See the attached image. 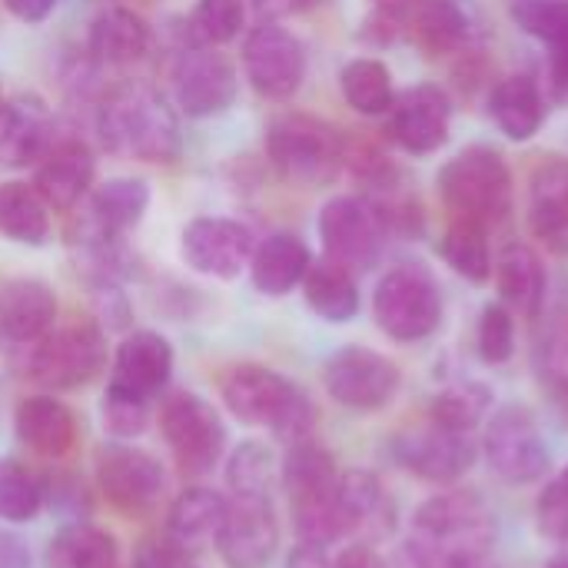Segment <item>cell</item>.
<instances>
[{"label": "cell", "instance_id": "obj_16", "mask_svg": "<svg viewBox=\"0 0 568 568\" xmlns=\"http://www.w3.org/2000/svg\"><path fill=\"white\" fill-rule=\"evenodd\" d=\"M97 486L120 513H150L166 493V473L156 456L136 446H106L97 453Z\"/></svg>", "mask_w": 568, "mask_h": 568}, {"label": "cell", "instance_id": "obj_7", "mask_svg": "<svg viewBox=\"0 0 568 568\" xmlns=\"http://www.w3.org/2000/svg\"><path fill=\"white\" fill-rule=\"evenodd\" d=\"M27 349V376L47 389L90 386L106 366V336L97 323L53 329Z\"/></svg>", "mask_w": 568, "mask_h": 568}, {"label": "cell", "instance_id": "obj_25", "mask_svg": "<svg viewBox=\"0 0 568 568\" xmlns=\"http://www.w3.org/2000/svg\"><path fill=\"white\" fill-rule=\"evenodd\" d=\"M13 429L27 449H33L37 456H47V459L67 456L77 443V419H73L70 406H63L50 393L23 396L13 413Z\"/></svg>", "mask_w": 568, "mask_h": 568}, {"label": "cell", "instance_id": "obj_22", "mask_svg": "<svg viewBox=\"0 0 568 568\" xmlns=\"http://www.w3.org/2000/svg\"><path fill=\"white\" fill-rule=\"evenodd\" d=\"M53 140V116L40 97H13L0 103V166H37Z\"/></svg>", "mask_w": 568, "mask_h": 568}, {"label": "cell", "instance_id": "obj_45", "mask_svg": "<svg viewBox=\"0 0 568 568\" xmlns=\"http://www.w3.org/2000/svg\"><path fill=\"white\" fill-rule=\"evenodd\" d=\"M100 413H103V429L113 439H133L150 423V403L126 396V393H116V389H106Z\"/></svg>", "mask_w": 568, "mask_h": 568}, {"label": "cell", "instance_id": "obj_12", "mask_svg": "<svg viewBox=\"0 0 568 568\" xmlns=\"http://www.w3.org/2000/svg\"><path fill=\"white\" fill-rule=\"evenodd\" d=\"M320 240L326 260L346 266L349 273L369 270L386 240V226L376 213V206L363 196H333L320 210Z\"/></svg>", "mask_w": 568, "mask_h": 568}, {"label": "cell", "instance_id": "obj_23", "mask_svg": "<svg viewBox=\"0 0 568 568\" xmlns=\"http://www.w3.org/2000/svg\"><path fill=\"white\" fill-rule=\"evenodd\" d=\"M529 230L552 253H568V160L546 156L529 180Z\"/></svg>", "mask_w": 568, "mask_h": 568}, {"label": "cell", "instance_id": "obj_33", "mask_svg": "<svg viewBox=\"0 0 568 568\" xmlns=\"http://www.w3.org/2000/svg\"><path fill=\"white\" fill-rule=\"evenodd\" d=\"M300 286H303L306 306L326 323H349L359 313V286L353 273L326 256L320 263H310Z\"/></svg>", "mask_w": 568, "mask_h": 568}, {"label": "cell", "instance_id": "obj_24", "mask_svg": "<svg viewBox=\"0 0 568 568\" xmlns=\"http://www.w3.org/2000/svg\"><path fill=\"white\" fill-rule=\"evenodd\" d=\"M57 293L40 280H10L0 286V339L33 346L53 329Z\"/></svg>", "mask_w": 568, "mask_h": 568}, {"label": "cell", "instance_id": "obj_50", "mask_svg": "<svg viewBox=\"0 0 568 568\" xmlns=\"http://www.w3.org/2000/svg\"><path fill=\"white\" fill-rule=\"evenodd\" d=\"M0 568H30V552L20 536L0 529Z\"/></svg>", "mask_w": 568, "mask_h": 568}, {"label": "cell", "instance_id": "obj_56", "mask_svg": "<svg viewBox=\"0 0 568 568\" xmlns=\"http://www.w3.org/2000/svg\"><path fill=\"white\" fill-rule=\"evenodd\" d=\"M556 566H559V568H568V556H562V559H559Z\"/></svg>", "mask_w": 568, "mask_h": 568}, {"label": "cell", "instance_id": "obj_37", "mask_svg": "<svg viewBox=\"0 0 568 568\" xmlns=\"http://www.w3.org/2000/svg\"><path fill=\"white\" fill-rule=\"evenodd\" d=\"M439 253L456 276H463L476 286L493 280V253H489L486 226L469 223V220H453L439 240Z\"/></svg>", "mask_w": 568, "mask_h": 568}, {"label": "cell", "instance_id": "obj_36", "mask_svg": "<svg viewBox=\"0 0 568 568\" xmlns=\"http://www.w3.org/2000/svg\"><path fill=\"white\" fill-rule=\"evenodd\" d=\"M339 90H343L346 103L363 116H383V113H389V106L396 100L389 67L373 57L349 60L339 73Z\"/></svg>", "mask_w": 568, "mask_h": 568}, {"label": "cell", "instance_id": "obj_8", "mask_svg": "<svg viewBox=\"0 0 568 568\" xmlns=\"http://www.w3.org/2000/svg\"><path fill=\"white\" fill-rule=\"evenodd\" d=\"M483 456L489 469L509 486H529L546 479L552 456L536 416L526 406H503L489 416L483 433Z\"/></svg>", "mask_w": 568, "mask_h": 568}, {"label": "cell", "instance_id": "obj_11", "mask_svg": "<svg viewBox=\"0 0 568 568\" xmlns=\"http://www.w3.org/2000/svg\"><path fill=\"white\" fill-rule=\"evenodd\" d=\"M163 439L186 476H206L226 446V429L216 409L196 393H173L160 409Z\"/></svg>", "mask_w": 568, "mask_h": 568}, {"label": "cell", "instance_id": "obj_39", "mask_svg": "<svg viewBox=\"0 0 568 568\" xmlns=\"http://www.w3.org/2000/svg\"><path fill=\"white\" fill-rule=\"evenodd\" d=\"M493 413V389L486 383H456L433 396L429 403V423L453 429V433H473L486 423Z\"/></svg>", "mask_w": 568, "mask_h": 568}, {"label": "cell", "instance_id": "obj_47", "mask_svg": "<svg viewBox=\"0 0 568 568\" xmlns=\"http://www.w3.org/2000/svg\"><path fill=\"white\" fill-rule=\"evenodd\" d=\"M186 552L163 532V536H153V539H143L136 556H133V566L136 568H186L183 566Z\"/></svg>", "mask_w": 568, "mask_h": 568}, {"label": "cell", "instance_id": "obj_40", "mask_svg": "<svg viewBox=\"0 0 568 568\" xmlns=\"http://www.w3.org/2000/svg\"><path fill=\"white\" fill-rule=\"evenodd\" d=\"M47 486L20 459H0V523H30L43 509Z\"/></svg>", "mask_w": 568, "mask_h": 568}, {"label": "cell", "instance_id": "obj_44", "mask_svg": "<svg viewBox=\"0 0 568 568\" xmlns=\"http://www.w3.org/2000/svg\"><path fill=\"white\" fill-rule=\"evenodd\" d=\"M513 20L542 43H559L568 33V0H516Z\"/></svg>", "mask_w": 568, "mask_h": 568}, {"label": "cell", "instance_id": "obj_15", "mask_svg": "<svg viewBox=\"0 0 568 568\" xmlns=\"http://www.w3.org/2000/svg\"><path fill=\"white\" fill-rule=\"evenodd\" d=\"M396 463L429 486H456L479 459L473 433H453L436 423L396 436Z\"/></svg>", "mask_w": 568, "mask_h": 568}, {"label": "cell", "instance_id": "obj_6", "mask_svg": "<svg viewBox=\"0 0 568 568\" xmlns=\"http://www.w3.org/2000/svg\"><path fill=\"white\" fill-rule=\"evenodd\" d=\"M373 320L396 343L429 339L443 323V296L429 270L403 263L389 270L373 293Z\"/></svg>", "mask_w": 568, "mask_h": 568}, {"label": "cell", "instance_id": "obj_43", "mask_svg": "<svg viewBox=\"0 0 568 568\" xmlns=\"http://www.w3.org/2000/svg\"><path fill=\"white\" fill-rule=\"evenodd\" d=\"M476 346L483 363L489 366H506L516 353V316L506 303H489L479 316V333Z\"/></svg>", "mask_w": 568, "mask_h": 568}, {"label": "cell", "instance_id": "obj_46", "mask_svg": "<svg viewBox=\"0 0 568 568\" xmlns=\"http://www.w3.org/2000/svg\"><path fill=\"white\" fill-rule=\"evenodd\" d=\"M536 526L549 542L568 546V489L552 479L536 499Z\"/></svg>", "mask_w": 568, "mask_h": 568}, {"label": "cell", "instance_id": "obj_28", "mask_svg": "<svg viewBox=\"0 0 568 568\" xmlns=\"http://www.w3.org/2000/svg\"><path fill=\"white\" fill-rule=\"evenodd\" d=\"M223 516H226V499L206 486H193L173 499L166 513V536L183 552H200L216 542Z\"/></svg>", "mask_w": 568, "mask_h": 568}, {"label": "cell", "instance_id": "obj_30", "mask_svg": "<svg viewBox=\"0 0 568 568\" xmlns=\"http://www.w3.org/2000/svg\"><path fill=\"white\" fill-rule=\"evenodd\" d=\"M496 290H499V303H506L509 310H519L526 316H536L542 300H546V266L539 260V253L526 243H509L496 266Z\"/></svg>", "mask_w": 568, "mask_h": 568}, {"label": "cell", "instance_id": "obj_13", "mask_svg": "<svg viewBox=\"0 0 568 568\" xmlns=\"http://www.w3.org/2000/svg\"><path fill=\"white\" fill-rule=\"evenodd\" d=\"M243 70L250 87L266 100H290L306 77V50L296 33L266 20L243 43Z\"/></svg>", "mask_w": 568, "mask_h": 568}, {"label": "cell", "instance_id": "obj_32", "mask_svg": "<svg viewBox=\"0 0 568 568\" xmlns=\"http://www.w3.org/2000/svg\"><path fill=\"white\" fill-rule=\"evenodd\" d=\"M406 30L429 57H446L466 43L469 17L456 0H413L406 7Z\"/></svg>", "mask_w": 568, "mask_h": 568}, {"label": "cell", "instance_id": "obj_31", "mask_svg": "<svg viewBox=\"0 0 568 568\" xmlns=\"http://www.w3.org/2000/svg\"><path fill=\"white\" fill-rule=\"evenodd\" d=\"M339 503H343L353 536L383 539L396 526V509H393L383 483L366 469L339 473Z\"/></svg>", "mask_w": 568, "mask_h": 568}, {"label": "cell", "instance_id": "obj_49", "mask_svg": "<svg viewBox=\"0 0 568 568\" xmlns=\"http://www.w3.org/2000/svg\"><path fill=\"white\" fill-rule=\"evenodd\" d=\"M286 568H333V559H329L326 546H316V542H300V546L290 552Z\"/></svg>", "mask_w": 568, "mask_h": 568}, {"label": "cell", "instance_id": "obj_48", "mask_svg": "<svg viewBox=\"0 0 568 568\" xmlns=\"http://www.w3.org/2000/svg\"><path fill=\"white\" fill-rule=\"evenodd\" d=\"M333 568H393L369 542H359V546H349L343 549L336 559H333Z\"/></svg>", "mask_w": 568, "mask_h": 568}, {"label": "cell", "instance_id": "obj_2", "mask_svg": "<svg viewBox=\"0 0 568 568\" xmlns=\"http://www.w3.org/2000/svg\"><path fill=\"white\" fill-rule=\"evenodd\" d=\"M223 403L246 426H266L280 443L293 446L313 439L316 406L293 379L276 369L243 363L223 376Z\"/></svg>", "mask_w": 568, "mask_h": 568}, {"label": "cell", "instance_id": "obj_18", "mask_svg": "<svg viewBox=\"0 0 568 568\" xmlns=\"http://www.w3.org/2000/svg\"><path fill=\"white\" fill-rule=\"evenodd\" d=\"M253 250V233L226 216H196L193 223H186L180 236L183 263L193 273L213 280H236L250 266Z\"/></svg>", "mask_w": 568, "mask_h": 568}, {"label": "cell", "instance_id": "obj_57", "mask_svg": "<svg viewBox=\"0 0 568 568\" xmlns=\"http://www.w3.org/2000/svg\"><path fill=\"white\" fill-rule=\"evenodd\" d=\"M0 103H3V93H0Z\"/></svg>", "mask_w": 568, "mask_h": 568}, {"label": "cell", "instance_id": "obj_41", "mask_svg": "<svg viewBox=\"0 0 568 568\" xmlns=\"http://www.w3.org/2000/svg\"><path fill=\"white\" fill-rule=\"evenodd\" d=\"M276 476H280L276 456L260 439H250L240 449H233V456L226 463V483H230L233 496H270Z\"/></svg>", "mask_w": 568, "mask_h": 568}, {"label": "cell", "instance_id": "obj_4", "mask_svg": "<svg viewBox=\"0 0 568 568\" xmlns=\"http://www.w3.org/2000/svg\"><path fill=\"white\" fill-rule=\"evenodd\" d=\"M439 196L456 220L499 226L513 213V170L493 146H469L439 170Z\"/></svg>", "mask_w": 568, "mask_h": 568}, {"label": "cell", "instance_id": "obj_34", "mask_svg": "<svg viewBox=\"0 0 568 568\" xmlns=\"http://www.w3.org/2000/svg\"><path fill=\"white\" fill-rule=\"evenodd\" d=\"M47 568H113L116 566V539L90 523L63 526L43 556Z\"/></svg>", "mask_w": 568, "mask_h": 568}, {"label": "cell", "instance_id": "obj_29", "mask_svg": "<svg viewBox=\"0 0 568 568\" xmlns=\"http://www.w3.org/2000/svg\"><path fill=\"white\" fill-rule=\"evenodd\" d=\"M489 113L496 120V126L516 140V143H526L539 133L542 120H546V100H542V90L532 77L526 73H513V77H503L496 87H493V97H489Z\"/></svg>", "mask_w": 568, "mask_h": 568}, {"label": "cell", "instance_id": "obj_5", "mask_svg": "<svg viewBox=\"0 0 568 568\" xmlns=\"http://www.w3.org/2000/svg\"><path fill=\"white\" fill-rule=\"evenodd\" d=\"M266 153L283 180L323 186L343 170L346 140L333 123L313 113H280L266 126Z\"/></svg>", "mask_w": 568, "mask_h": 568}, {"label": "cell", "instance_id": "obj_27", "mask_svg": "<svg viewBox=\"0 0 568 568\" xmlns=\"http://www.w3.org/2000/svg\"><path fill=\"white\" fill-rule=\"evenodd\" d=\"M150 40H153L150 27H146V20L136 10H130V7H106L90 23L87 50H90V57L97 63L126 67V63H136L140 57H146Z\"/></svg>", "mask_w": 568, "mask_h": 568}, {"label": "cell", "instance_id": "obj_26", "mask_svg": "<svg viewBox=\"0 0 568 568\" xmlns=\"http://www.w3.org/2000/svg\"><path fill=\"white\" fill-rule=\"evenodd\" d=\"M310 263H313V253L296 233H273L263 243H256L246 270H250L256 293L276 300V296L293 293L303 283Z\"/></svg>", "mask_w": 568, "mask_h": 568}, {"label": "cell", "instance_id": "obj_19", "mask_svg": "<svg viewBox=\"0 0 568 568\" xmlns=\"http://www.w3.org/2000/svg\"><path fill=\"white\" fill-rule=\"evenodd\" d=\"M389 136L413 156H429L449 140L453 103L446 90L433 83H419L399 93L389 106Z\"/></svg>", "mask_w": 568, "mask_h": 568}, {"label": "cell", "instance_id": "obj_1", "mask_svg": "<svg viewBox=\"0 0 568 568\" xmlns=\"http://www.w3.org/2000/svg\"><path fill=\"white\" fill-rule=\"evenodd\" d=\"M496 546V516L473 489L426 499L413 516V536L396 549L393 568H483Z\"/></svg>", "mask_w": 568, "mask_h": 568}, {"label": "cell", "instance_id": "obj_10", "mask_svg": "<svg viewBox=\"0 0 568 568\" xmlns=\"http://www.w3.org/2000/svg\"><path fill=\"white\" fill-rule=\"evenodd\" d=\"M323 386H326L329 399L339 403L343 409L376 413L396 399L403 376L389 356H383L369 346H343L326 359Z\"/></svg>", "mask_w": 568, "mask_h": 568}, {"label": "cell", "instance_id": "obj_9", "mask_svg": "<svg viewBox=\"0 0 568 568\" xmlns=\"http://www.w3.org/2000/svg\"><path fill=\"white\" fill-rule=\"evenodd\" d=\"M150 206V186L136 176H113L87 193L80 213L70 223V243L80 253L116 246L133 226H140Z\"/></svg>", "mask_w": 568, "mask_h": 568}, {"label": "cell", "instance_id": "obj_51", "mask_svg": "<svg viewBox=\"0 0 568 568\" xmlns=\"http://www.w3.org/2000/svg\"><path fill=\"white\" fill-rule=\"evenodd\" d=\"M3 7L17 20H23V23H40V20L50 17V10L57 7V0H3Z\"/></svg>", "mask_w": 568, "mask_h": 568}, {"label": "cell", "instance_id": "obj_35", "mask_svg": "<svg viewBox=\"0 0 568 568\" xmlns=\"http://www.w3.org/2000/svg\"><path fill=\"white\" fill-rule=\"evenodd\" d=\"M0 233L23 246H40L50 236V210L30 183H0Z\"/></svg>", "mask_w": 568, "mask_h": 568}, {"label": "cell", "instance_id": "obj_3", "mask_svg": "<svg viewBox=\"0 0 568 568\" xmlns=\"http://www.w3.org/2000/svg\"><path fill=\"white\" fill-rule=\"evenodd\" d=\"M97 133L106 150L143 163H173L183 150L176 113L143 83H126L100 103Z\"/></svg>", "mask_w": 568, "mask_h": 568}, {"label": "cell", "instance_id": "obj_52", "mask_svg": "<svg viewBox=\"0 0 568 568\" xmlns=\"http://www.w3.org/2000/svg\"><path fill=\"white\" fill-rule=\"evenodd\" d=\"M326 0H256V10L263 17H290V13H306L313 7H323Z\"/></svg>", "mask_w": 568, "mask_h": 568}, {"label": "cell", "instance_id": "obj_58", "mask_svg": "<svg viewBox=\"0 0 568 568\" xmlns=\"http://www.w3.org/2000/svg\"><path fill=\"white\" fill-rule=\"evenodd\" d=\"M552 568H559V566H556V562H552Z\"/></svg>", "mask_w": 568, "mask_h": 568}, {"label": "cell", "instance_id": "obj_53", "mask_svg": "<svg viewBox=\"0 0 568 568\" xmlns=\"http://www.w3.org/2000/svg\"><path fill=\"white\" fill-rule=\"evenodd\" d=\"M549 50H552V80H556V87L568 90V33Z\"/></svg>", "mask_w": 568, "mask_h": 568}, {"label": "cell", "instance_id": "obj_42", "mask_svg": "<svg viewBox=\"0 0 568 568\" xmlns=\"http://www.w3.org/2000/svg\"><path fill=\"white\" fill-rule=\"evenodd\" d=\"M243 23H246L243 0H196V7L186 20V33L193 43L223 47L240 37Z\"/></svg>", "mask_w": 568, "mask_h": 568}, {"label": "cell", "instance_id": "obj_20", "mask_svg": "<svg viewBox=\"0 0 568 568\" xmlns=\"http://www.w3.org/2000/svg\"><path fill=\"white\" fill-rule=\"evenodd\" d=\"M93 173H97V163H93L90 146L77 136H57L50 150L40 156L30 186L40 193L47 210L70 213L87 200L93 186Z\"/></svg>", "mask_w": 568, "mask_h": 568}, {"label": "cell", "instance_id": "obj_17", "mask_svg": "<svg viewBox=\"0 0 568 568\" xmlns=\"http://www.w3.org/2000/svg\"><path fill=\"white\" fill-rule=\"evenodd\" d=\"M213 546L226 568L270 566L280 546V523L270 496H233Z\"/></svg>", "mask_w": 568, "mask_h": 568}, {"label": "cell", "instance_id": "obj_55", "mask_svg": "<svg viewBox=\"0 0 568 568\" xmlns=\"http://www.w3.org/2000/svg\"><path fill=\"white\" fill-rule=\"evenodd\" d=\"M559 483H562V486H566V489H568V466H566V469H562V476H559Z\"/></svg>", "mask_w": 568, "mask_h": 568}, {"label": "cell", "instance_id": "obj_14", "mask_svg": "<svg viewBox=\"0 0 568 568\" xmlns=\"http://www.w3.org/2000/svg\"><path fill=\"white\" fill-rule=\"evenodd\" d=\"M236 90H240L236 67L223 53L203 43L180 50L173 63V97L186 116L210 120L226 113L236 100Z\"/></svg>", "mask_w": 568, "mask_h": 568}, {"label": "cell", "instance_id": "obj_38", "mask_svg": "<svg viewBox=\"0 0 568 568\" xmlns=\"http://www.w3.org/2000/svg\"><path fill=\"white\" fill-rule=\"evenodd\" d=\"M280 479H283L286 496L296 499V496H310V493L336 486L339 469L326 446H320L316 439H303V443L290 446L286 459L280 466Z\"/></svg>", "mask_w": 568, "mask_h": 568}, {"label": "cell", "instance_id": "obj_54", "mask_svg": "<svg viewBox=\"0 0 568 568\" xmlns=\"http://www.w3.org/2000/svg\"><path fill=\"white\" fill-rule=\"evenodd\" d=\"M413 0H376V7H409Z\"/></svg>", "mask_w": 568, "mask_h": 568}, {"label": "cell", "instance_id": "obj_21", "mask_svg": "<svg viewBox=\"0 0 568 568\" xmlns=\"http://www.w3.org/2000/svg\"><path fill=\"white\" fill-rule=\"evenodd\" d=\"M170 376H173V346L166 343V336L153 329H133L123 336V343L113 353L106 389L150 403L170 383Z\"/></svg>", "mask_w": 568, "mask_h": 568}]
</instances>
